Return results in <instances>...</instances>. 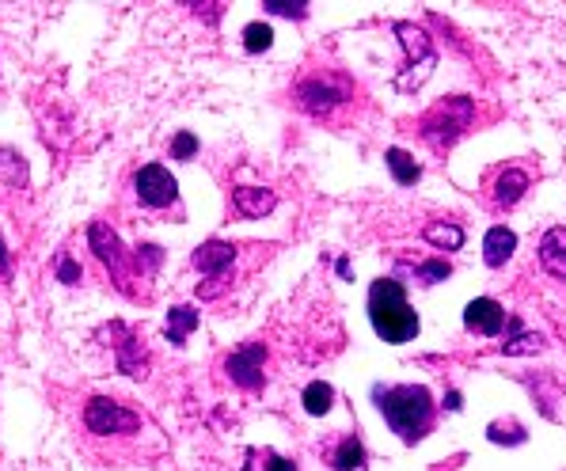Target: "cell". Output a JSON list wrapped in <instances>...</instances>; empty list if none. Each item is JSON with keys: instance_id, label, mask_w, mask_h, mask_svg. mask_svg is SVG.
<instances>
[{"instance_id": "29", "label": "cell", "mask_w": 566, "mask_h": 471, "mask_svg": "<svg viewBox=\"0 0 566 471\" xmlns=\"http://www.w3.org/2000/svg\"><path fill=\"white\" fill-rule=\"evenodd\" d=\"M194 152H198V137L194 133H175V141H171V160H194Z\"/></svg>"}, {"instance_id": "10", "label": "cell", "mask_w": 566, "mask_h": 471, "mask_svg": "<svg viewBox=\"0 0 566 471\" xmlns=\"http://www.w3.org/2000/svg\"><path fill=\"white\" fill-rule=\"evenodd\" d=\"M263 365H266V346L263 342H247L240 350H232L225 361V373L232 384H240L247 392L263 388Z\"/></svg>"}, {"instance_id": "3", "label": "cell", "mask_w": 566, "mask_h": 471, "mask_svg": "<svg viewBox=\"0 0 566 471\" xmlns=\"http://www.w3.org/2000/svg\"><path fill=\"white\" fill-rule=\"evenodd\" d=\"M472 118H475V103L468 95H449L445 103H437L430 111L422 114V122H418V133H422V141L430 145V149H449L456 137H464V133L472 130Z\"/></svg>"}, {"instance_id": "24", "label": "cell", "mask_w": 566, "mask_h": 471, "mask_svg": "<svg viewBox=\"0 0 566 471\" xmlns=\"http://www.w3.org/2000/svg\"><path fill=\"white\" fill-rule=\"evenodd\" d=\"M274 46V31H270V23H247L244 27V50L247 54H263Z\"/></svg>"}, {"instance_id": "11", "label": "cell", "mask_w": 566, "mask_h": 471, "mask_svg": "<svg viewBox=\"0 0 566 471\" xmlns=\"http://www.w3.org/2000/svg\"><path fill=\"white\" fill-rule=\"evenodd\" d=\"M532 187V175L517 164H502L487 175V198H491L498 209H510L525 198V190Z\"/></svg>"}, {"instance_id": "13", "label": "cell", "mask_w": 566, "mask_h": 471, "mask_svg": "<svg viewBox=\"0 0 566 471\" xmlns=\"http://www.w3.org/2000/svg\"><path fill=\"white\" fill-rule=\"evenodd\" d=\"M111 331L118 335V342H111L114 354H118V373H126V377H145V369H149V354H145V346L141 339L133 335L126 323H111Z\"/></svg>"}, {"instance_id": "7", "label": "cell", "mask_w": 566, "mask_h": 471, "mask_svg": "<svg viewBox=\"0 0 566 471\" xmlns=\"http://www.w3.org/2000/svg\"><path fill=\"white\" fill-rule=\"evenodd\" d=\"M84 426L95 437L137 434L141 430V415H133L130 407H122V403H114L107 396H95L84 403Z\"/></svg>"}, {"instance_id": "32", "label": "cell", "mask_w": 566, "mask_h": 471, "mask_svg": "<svg viewBox=\"0 0 566 471\" xmlns=\"http://www.w3.org/2000/svg\"><path fill=\"white\" fill-rule=\"evenodd\" d=\"M0 278H8V247L0 240Z\"/></svg>"}, {"instance_id": "20", "label": "cell", "mask_w": 566, "mask_h": 471, "mask_svg": "<svg viewBox=\"0 0 566 471\" xmlns=\"http://www.w3.org/2000/svg\"><path fill=\"white\" fill-rule=\"evenodd\" d=\"M384 160H388V171L396 175L399 187H415L418 179H422V168L415 164V156L403 149H388L384 152Z\"/></svg>"}, {"instance_id": "1", "label": "cell", "mask_w": 566, "mask_h": 471, "mask_svg": "<svg viewBox=\"0 0 566 471\" xmlns=\"http://www.w3.org/2000/svg\"><path fill=\"white\" fill-rule=\"evenodd\" d=\"M377 407L392 434L403 445H415L434 430V396L422 384H396V388H377Z\"/></svg>"}, {"instance_id": "28", "label": "cell", "mask_w": 566, "mask_h": 471, "mask_svg": "<svg viewBox=\"0 0 566 471\" xmlns=\"http://www.w3.org/2000/svg\"><path fill=\"white\" fill-rule=\"evenodd\" d=\"M263 8L270 16H289V19L308 16V4H304V0H297V4H289V0H263Z\"/></svg>"}, {"instance_id": "19", "label": "cell", "mask_w": 566, "mask_h": 471, "mask_svg": "<svg viewBox=\"0 0 566 471\" xmlns=\"http://www.w3.org/2000/svg\"><path fill=\"white\" fill-rule=\"evenodd\" d=\"M198 323H202V316H198L190 304H175V308L168 312V327H164V331H168V339L175 342V346H183L187 335L198 327Z\"/></svg>"}, {"instance_id": "30", "label": "cell", "mask_w": 566, "mask_h": 471, "mask_svg": "<svg viewBox=\"0 0 566 471\" xmlns=\"http://www.w3.org/2000/svg\"><path fill=\"white\" fill-rule=\"evenodd\" d=\"M255 456H259L263 464H259V468H251V471H297V464H293V460H285V456L270 453V449H263V453L255 449Z\"/></svg>"}, {"instance_id": "9", "label": "cell", "mask_w": 566, "mask_h": 471, "mask_svg": "<svg viewBox=\"0 0 566 471\" xmlns=\"http://www.w3.org/2000/svg\"><path fill=\"white\" fill-rule=\"evenodd\" d=\"M133 194H137L141 206L168 209L179 198V187H175V179H171V171L164 164H145L133 175Z\"/></svg>"}, {"instance_id": "14", "label": "cell", "mask_w": 566, "mask_h": 471, "mask_svg": "<svg viewBox=\"0 0 566 471\" xmlns=\"http://www.w3.org/2000/svg\"><path fill=\"white\" fill-rule=\"evenodd\" d=\"M278 206V194L266 187H236L232 190V209L244 217V221H259L270 209Z\"/></svg>"}, {"instance_id": "8", "label": "cell", "mask_w": 566, "mask_h": 471, "mask_svg": "<svg viewBox=\"0 0 566 471\" xmlns=\"http://www.w3.org/2000/svg\"><path fill=\"white\" fill-rule=\"evenodd\" d=\"M88 247L95 251V259L118 278V285L130 282V251L122 247L118 232H114L107 221H92V225H88Z\"/></svg>"}, {"instance_id": "21", "label": "cell", "mask_w": 566, "mask_h": 471, "mask_svg": "<svg viewBox=\"0 0 566 471\" xmlns=\"http://www.w3.org/2000/svg\"><path fill=\"white\" fill-rule=\"evenodd\" d=\"M331 468L335 471H354V468H365V445H361L354 434H346L335 445V453H331Z\"/></svg>"}, {"instance_id": "25", "label": "cell", "mask_w": 566, "mask_h": 471, "mask_svg": "<svg viewBox=\"0 0 566 471\" xmlns=\"http://www.w3.org/2000/svg\"><path fill=\"white\" fill-rule=\"evenodd\" d=\"M160 259H164V251L156 244H141L137 251H133V266L141 270V278H149V274H156V266H160Z\"/></svg>"}, {"instance_id": "12", "label": "cell", "mask_w": 566, "mask_h": 471, "mask_svg": "<svg viewBox=\"0 0 566 471\" xmlns=\"http://www.w3.org/2000/svg\"><path fill=\"white\" fill-rule=\"evenodd\" d=\"M464 327L472 335H483V339H494L506 331V308L491 297H475L468 308H464Z\"/></svg>"}, {"instance_id": "15", "label": "cell", "mask_w": 566, "mask_h": 471, "mask_svg": "<svg viewBox=\"0 0 566 471\" xmlns=\"http://www.w3.org/2000/svg\"><path fill=\"white\" fill-rule=\"evenodd\" d=\"M540 266L548 270L551 278L566 282V228L563 225L544 232V240H540Z\"/></svg>"}, {"instance_id": "2", "label": "cell", "mask_w": 566, "mask_h": 471, "mask_svg": "<svg viewBox=\"0 0 566 471\" xmlns=\"http://www.w3.org/2000/svg\"><path fill=\"white\" fill-rule=\"evenodd\" d=\"M369 323L384 342L403 346L418 335V312L396 278H377L369 289Z\"/></svg>"}, {"instance_id": "31", "label": "cell", "mask_w": 566, "mask_h": 471, "mask_svg": "<svg viewBox=\"0 0 566 471\" xmlns=\"http://www.w3.org/2000/svg\"><path fill=\"white\" fill-rule=\"evenodd\" d=\"M57 282H65V285H76V282H80V266H76L73 259L65 255V251L57 255Z\"/></svg>"}, {"instance_id": "18", "label": "cell", "mask_w": 566, "mask_h": 471, "mask_svg": "<svg viewBox=\"0 0 566 471\" xmlns=\"http://www.w3.org/2000/svg\"><path fill=\"white\" fill-rule=\"evenodd\" d=\"M513 247H517V236L506 225H494L483 240V259L487 266H506L513 259Z\"/></svg>"}, {"instance_id": "16", "label": "cell", "mask_w": 566, "mask_h": 471, "mask_svg": "<svg viewBox=\"0 0 566 471\" xmlns=\"http://www.w3.org/2000/svg\"><path fill=\"white\" fill-rule=\"evenodd\" d=\"M544 350V339L536 331H525V323L510 316L506 320V339H502V354L506 358H521V354H540Z\"/></svg>"}, {"instance_id": "33", "label": "cell", "mask_w": 566, "mask_h": 471, "mask_svg": "<svg viewBox=\"0 0 566 471\" xmlns=\"http://www.w3.org/2000/svg\"><path fill=\"white\" fill-rule=\"evenodd\" d=\"M449 411H460V392H449V403H445Z\"/></svg>"}, {"instance_id": "26", "label": "cell", "mask_w": 566, "mask_h": 471, "mask_svg": "<svg viewBox=\"0 0 566 471\" xmlns=\"http://www.w3.org/2000/svg\"><path fill=\"white\" fill-rule=\"evenodd\" d=\"M453 274V266L445 263V259H434V263H418L415 266V278L422 285H437V282H445Z\"/></svg>"}, {"instance_id": "22", "label": "cell", "mask_w": 566, "mask_h": 471, "mask_svg": "<svg viewBox=\"0 0 566 471\" xmlns=\"http://www.w3.org/2000/svg\"><path fill=\"white\" fill-rule=\"evenodd\" d=\"M426 240L437 251H460L464 247V228L453 225V221H434V225H426Z\"/></svg>"}, {"instance_id": "6", "label": "cell", "mask_w": 566, "mask_h": 471, "mask_svg": "<svg viewBox=\"0 0 566 471\" xmlns=\"http://www.w3.org/2000/svg\"><path fill=\"white\" fill-rule=\"evenodd\" d=\"M190 263L209 278V285H198V297H202V301H217L228 289V270L236 263V247L225 244V240H206V244L194 247Z\"/></svg>"}, {"instance_id": "5", "label": "cell", "mask_w": 566, "mask_h": 471, "mask_svg": "<svg viewBox=\"0 0 566 471\" xmlns=\"http://www.w3.org/2000/svg\"><path fill=\"white\" fill-rule=\"evenodd\" d=\"M354 99V88H350V80L339 73H323V76H304L301 84H297V92H293V103L301 107L304 114H312V118H331V114L346 107Z\"/></svg>"}, {"instance_id": "23", "label": "cell", "mask_w": 566, "mask_h": 471, "mask_svg": "<svg viewBox=\"0 0 566 471\" xmlns=\"http://www.w3.org/2000/svg\"><path fill=\"white\" fill-rule=\"evenodd\" d=\"M301 403H304V411H308V415H327V411H331V403H335V388H331L327 380H312V384L304 388Z\"/></svg>"}, {"instance_id": "4", "label": "cell", "mask_w": 566, "mask_h": 471, "mask_svg": "<svg viewBox=\"0 0 566 471\" xmlns=\"http://www.w3.org/2000/svg\"><path fill=\"white\" fill-rule=\"evenodd\" d=\"M392 31L399 35V46H403V54H407L403 73L396 76V88L399 92H418V88L430 80V73H434V65H437L434 38L426 35L422 27H415V23H396Z\"/></svg>"}, {"instance_id": "17", "label": "cell", "mask_w": 566, "mask_h": 471, "mask_svg": "<svg viewBox=\"0 0 566 471\" xmlns=\"http://www.w3.org/2000/svg\"><path fill=\"white\" fill-rule=\"evenodd\" d=\"M23 187H27V160H23V152L0 145V198L16 194Z\"/></svg>"}, {"instance_id": "27", "label": "cell", "mask_w": 566, "mask_h": 471, "mask_svg": "<svg viewBox=\"0 0 566 471\" xmlns=\"http://www.w3.org/2000/svg\"><path fill=\"white\" fill-rule=\"evenodd\" d=\"M487 434H491L494 445H506V441H510V445H521V441H525V430H521L517 422H494Z\"/></svg>"}]
</instances>
